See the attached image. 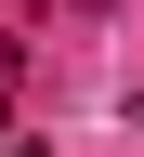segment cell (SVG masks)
<instances>
[{"mask_svg":"<svg viewBox=\"0 0 144 157\" xmlns=\"http://www.w3.org/2000/svg\"><path fill=\"white\" fill-rule=\"evenodd\" d=\"M0 131H13V92H0Z\"/></svg>","mask_w":144,"mask_h":157,"instance_id":"6da1fadb","label":"cell"}]
</instances>
